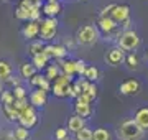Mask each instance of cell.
Returning a JSON list of instances; mask_svg holds the SVG:
<instances>
[{"label": "cell", "instance_id": "cell-1", "mask_svg": "<svg viewBox=\"0 0 148 140\" xmlns=\"http://www.w3.org/2000/svg\"><path fill=\"white\" fill-rule=\"evenodd\" d=\"M41 8V0H20V3L15 8V16L23 22L40 20V16L43 13Z\"/></svg>", "mask_w": 148, "mask_h": 140}, {"label": "cell", "instance_id": "cell-2", "mask_svg": "<svg viewBox=\"0 0 148 140\" xmlns=\"http://www.w3.org/2000/svg\"><path fill=\"white\" fill-rule=\"evenodd\" d=\"M117 137L120 140H140L143 137V129L137 124L135 119L123 120L117 129Z\"/></svg>", "mask_w": 148, "mask_h": 140}, {"label": "cell", "instance_id": "cell-3", "mask_svg": "<svg viewBox=\"0 0 148 140\" xmlns=\"http://www.w3.org/2000/svg\"><path fill=\"white\" fill-rule=\"evenodd\" d=\"M73 89V76L59 74L53 82H51V92L56 97H69Z\"/></svg>", "mask_w": 148, "mask_h": 140}, {"label": "cell", "instance_id": "cell-4", "mask_svg": "<svg viewBox=\"0 0 148 140\" xmlns=\"http://www.w3.org/2000/svg\"><path fill=\"white\" fill-rule=\"evenodd\" d=\"M99 40V28L94 25H82L76 32V41L84 46H90Z\"/></svg>", "mask_w": 148, "mask_h": 140}, {"label": "cell", "instance_id": "cell-5", "mask_svg": "<svg viewBox=\"0 0 148 140\" xmlns=\"http://www.w3.org/2000/svg\"><path fill=\"white\" fill-rule=\"evenodd\" d=\"M58 30V20L56 16H46L45 20H40V38L45 41L53 40Z\"/></svg>", "mask_w": 148, "mask_h": 140}, {"label": "cell", "instance_id": "cell-6", "mask_svg": "<svg viewBox=\"0 0 148 140\" xmlns=\"http://www.w3.org/2000/svg\"><path fill=\"white\" fill-rule=\"evenodd\" d=\"M117 41H119V46L122 49H125V51H135L138 48V45H140V38H138V35L133 30H125L122 35H119Z\"/></svg>", "mask_w": 148, "mask_h": 140}, {"label": "cell", "instance_id": "cell-7", "mask_svg": "<svg viewBox=\"0 0 148 140\" xmlns=\"http://www.w3.org/2000/svg\"><path fill=\"white\" fill-rule=\"evenodd\" d=\"M110 16L119 25H122L125 30H128V27H130V7L128 5H125V3H122V5L120 3H115L110 12Z\"/></svg>", "mask_w": 148, "mask_h": 140}, {"label": "cell", "instance_id": "cell-8", "mask_svg": "<svg viewBox=\"0 0 148 140\" xmlns=\"http://www.w3.org/2000/svg\"><path fill=\"white\" fill-rule=\"evenodd\" d=\"M90 99L84 96V94H81V96L76 97V102H74V112L81 115V117H89L90 114H92V107H90Z\"/></svg>", "mask_w": 148, "mask_h": 140}, {"label": "cell", "instance_id": "cell-9", "mask_svg": "<svg viewBox=\"0 0 148 140\" xmlns=\"http://www.w3.org/2000/svg\"><path fill=\"white\" fill-rule=\"evenodd\" d=\"M20 125H25L28 129H33L38 122V115L35 112V107L33 106H28L27 109H23L20 112V119H18Z\"/></svg>", "mask_w": 148, "mask_h": 140}, {"label": "cell", "instance_id": "cell-10", "mask_svg": "<svg viewBox=\"0 0 148 140\" xmlns=\"http://www.w3.org/2000/svg\"><path fill=\"white\" fill-rule=\"evenodd\" d=\"M125 49H122L120 46H117V48H112L109 53L106 54V61L109 63L110 66H119L120 63L125 61Z\"/></svg>", "mask_w": 148, "mask_h": 140}, {"label": "cell", "instance_id": "cell-11", "mask_svg": "<svg viewBox=\"0 0 148 140\" xmlns=\"http://www.w3.org/2000/svg\"><path fill=\"white\" fill-rule=\"evenodd\" d=\"M140 89H142V84L137 79H127V81L122 82L120 87H119L120 94H123V96H135V94L140 92Z\"/></svg>", "mask_w": 148, "mask_h": 140}, {"label": "cell", "instance_id": "cell-12", "mask_svg": "<svg viewBox=\"0 0 148 140\" xmlns=\"http://www.w3.org/2000/svg\"><path fill=\"white\" fill-rule=\"evenodd\" d=\"M117 25H119V23H117L110 15L99 16V20H97V28H99L101 32H104L106 35H110V33L115 32V30H117Z\"/></svg>", "mask_w": 148, "mask_h": 140}, {"label": "cell", "instance_id": "cell-13", "mask_svg": "<svg viewBox=\"0 0 148 140\" xmlns=\"http://www.w3.org/2000/svg\"><path fill=\"white\" fill-rule=\"evenodd\" d=\"M43 51L49 58H54V59H64L68 56V48L64 45H48V46H45Z\"/></svg>", "mask_w": 148, "mask_h": 140}, {"label": "cell", "instance_id": "cell-14", "mask_svg": "<svg viewBox=\"0 0 148 140\" xmlns=\"http://www.w3.org/2000/svg\"><path fill=\"white\" fill-rule=\"evenodd\" d=\"M21 35L27 40H33V38L40 36V20H28L27 25L21 30Z\"/></svg>", "mask_w": 148, "mask_h": 140}, {"label": "cell", "instance_id": "cell-15", "mask_svg": "<svg viewBox=\"0 0 148 140\" xmlns=\"http://www.w3.org/2000/svg\"><path fill=\"white\" fill-rule=\"evenodd\" d=\"M46 92L48 91H45V89L36 87V91H33L32 94H30V104H32L33 107H43L48 101Z\"/></svg>", "mask_w": 148, "mask_h": 140}, {"label": "cell", "instance_id": "cell-16", "mask_svg": "<svg viewBox=\"0 0 148 140\" xmlns=\"http://www.w3.org/2000/svg\"><path fill=\"white\" fill-rule=\"evenodd\" d=\"M2 112L7 117V120H10V122H15L20 119V110L15 107V101L12 104H2Z\"/></svg>", "mask_w": 148, "mask_h": 140}, {"label": "cell", "instance_id": "cell-17", "mask_svg": "<svg viewBox=\"0 0 148 140\" xmlns=\"http://www.w3.org/2000/svg\"><path fill=\"white\" fill-rule=\"evenodd\" d=\"M92 81H89L87 78H81L76 82H73V89H71V97H77L81 94H84V91L89 87V84Z\"/></svg>", "mask_w": 148, "mask_h": 140}, {"label": "cell", "instance_id": "cell-18", "mask_svg": "<svg viewBox=\"0 0 148 140\" xmlns=\"http://www.w3.org/2000/svg\"><path fill=\"white\" fill-rule=\"evenodd\" d=\"M32 86L35 87H40V89H45V91H51V81L48 79L46 76H41V74H35L30 79Z\"/></svg>", "mask_w": 148, "mask_h": 140}, {"label": "cell", "instance_id": "cell-19", "mask_svg": "<svg viewBox=\"0 0 148 140\" xmlns=\"http://www.w3.org/2000/svg\"><path fill=\"white\" fill-rule=\"evenodd\" d=\"M59 66H61L63 74H68V76L77 74V69H76V61H73V59H59Z\"/></svg>", "mask_w": 148, "mask_h": 140}, {"label": "cell", "instance_id": "cell-20", "mask_svg": "<svg viewBox=\"0 0 148 140\" xmlns=\"http://www.w3.org/2000/svg\"><path fill=\"white\" fill-rule=\"evenodd\" d=\"M135 120L143 130H148V107H140L135 112Z\"/></svg>", "mask_w": 148, "mask_h": 140}, {"label": "cell", "instance_id": "cell-21", "mask_svg": "<svg viewBox=\"0 0 148 140\" xmlns=\"http://www.w3.org/2000/svg\"><path fill=\"white\" fill-rule=\"evenodd\" d=\"M61 12V5H59L58 0H54V2H46L45 5H43V13L46 16H56Z\"/></svg>", "mask_w": 148, "mask_h": 140}, {"label": "cell", "instance_id": "cell-22", "mask_svg": "<svg viewBox=\"0 0 148 140\" xmlns=\"http://www.w3.org/2000/svg\"><path fill=\"white\" fill-rule=\"evenodd\" d=\"M36 66L33 65V61L32 63H23V65L20 66V74L21 78H25V79H32L33 76L36 74Z\"/></svg>", "mask_w": 148, "mask_h": 140}, {"label": "cell", "instance_id": "cell-23", "mask_svg": "<svg viewBox=\"0 0 148 140\" xmlns=\"http://www.w3.org/2000/svg\"><path fill=\"white\" fill-rule=\"evenodd\" d=\"M84 127V117H81V115H74V117H71L68 120V129H69V132H77V130H81Z\"/></svg>", "mask_w": 148, "mask_h": 140}, {"label": "cell", "instance_id": "cell-24", "mask_svg": "<svg viewBox=\"0 0 148 140\" xmlns=\"http://www.w3.org/2000/svg\"><path fill=\"white\" fill-rule=\"evenodd\" d=\"M33 58V65L36 66L38 69H43V68H46L48 66V61H49V56H48L45 51H41V53H38V54H35V56H32Z\"/></svg>", "mask_w": 148, "mask_h": 140}, {"label": "cell", "instance_id": "cell-25", "mask_svg": "<svg viewBox=\"0 0 148 140\" xmlns=\"http://www.w3.org/2000/svg\"><path fill=\"white\" fill-rule=\"evenodd\" d=\"M12 76V66L3 61V59H0V82L3 81H8Z\"/></svg>", "mask_w": 148, "mask_h": 140}, {"label": "cell", "instance_id": "cell-26", "mask_svg": "<svg viewBox=\"0 0 148 140\" xmlns=\"http://www.w3.org/2000/svg\"><path fill=\"white\" fill-rule=\"evenodd\" d=\"M59 74H63L59 63H58V65H48V66H46V74H45V76H46L49 81H54V79H56Z\"/></svg>", "mask_w": 148, "mask_h": 140}, {"label": "cell", "instance_id": "cell-27", "mask_svg": "<svg viewBox=\"0 0 148 140\" xmlns=\"http://www.w3.org/2000/svg\"><path fill=\"white\" fill-rule=\"evenodd\" d=\"M13 139L15 140H30V129L25 127V125L16 127L15 132H13Z\"/></svg>", "mask_w": 148, "mask_h": 140}, {"label": "cell", "instance_id": "cell-28", "mask_svg": "<svg viewBox=\"0 0 148 140\" xmlns=\"http://www.w3.org/2000/svg\"><path fill=\"white\" fill-rule=\"evenodd\" d=\"M92 140H112L110 132H109L107 129L99 127V129H95L94 132H92Z\"/></svg>", "mask_w": 148, "mask_h": 140}, {"label": "cell", "instance_id": "cell-29", "mask_svg": "<svg viewBox=\"0 0 148 140\" xmlns=\"http://www.w3.org/2000/svg\"><path fill=\"white\" fill-rule=\"evenodd\" d=\"M125 63H127L128 69H138V66H140V59H138L137 53L127 54V58H125Z\"/></svg>", "mask_w": 148, "mask_h": 140}, {"label": "cell", "instance_id": "cell-30", "mask_svg": "<svg viewBox=\"0 0 148 140\" xmlns=\"http://www.w3.org/2000/svg\"><path fill=\"white\" fill-rule=\"evenodd\" d=\"M76 140H92V130L84 125L81 130L76 132Z\"/></svg>", "mask_w": 148, "mask_h": 140}, {"label": "cell", "instance_id": "cell-31", "mask_svg": "<svg viewBox=\"0 0 148 140\" xmlns=\"http://www.w3.org/2000/svg\"><path fill=\"white\" fill-rule=\"evenodd\" d=\"M43 49H45V45H43L41 41H33V43H30V46H28V53L32 54V56H35V54L41 53Z\"/></svg>", "mask_w": 148, "mask_h": 140}, {"label": "cell", "instance_id": "cell-32", "mask_svg": "<svg viewBox=\"0 0 148 140\" xmlns=\"http://www.w3.org/2000/svg\"><path fill=\"white\" fill-rule=\"evenodd\" d=\"M84 78H87L89 81L94 82L95 79L99 78V69H97L95 66H87V69H86V73H84Z\"/></svg>", "mask_w": 148, "mask_h": 140}, {"label": "cell", "instance_id": "cell-33", "mask_svg": "<svg viewBox=\"0 0 148 140\" xmlns=\"http://www.w3.org/2000/svg\"><path fill=\"white\" fill-rule=\"evenodd\" d=\"M13 101H15L13 91H2V94H0V102L2 104H12Z\"/></svg>", "mask_w": 148, "mask_h": 140}, {"label": "cell", "instance_id": "cell-34", "mask_svg": "<svg viewBox=\"0 0 148 140\" xmlns=\"http://www.w3.org/2000/svg\"><path fill=\"white\" fill-rule=\"evenodd\" d=\"M84 96L87 97V99H90V101H95V97H97V86H95L94 82L89 84V87L84 91Z\"/></svg>", "mask_w": 148, "mask_h": 140}, {"label": "cell", "instance_id": "cell-35", "mask_svg": "<svg viewBox=\"0 0 148 140\" xmlns=\"http://www.w3.org/2000/svg\"><path fill=\"white\" fill-rule=\"evenodd\" d=\"M30 104H28V99L27 97H23V99H15V107L18 109V110H23V109H27Z\"/></svg>", "mask_w": 148, "mask_h": 140}, {"label": "cell", "instance_id": "cell-36", "mask_svg": "<svg viewBox=\"0 0 148 140\" xmlns=\"http://www.w3.org/2000/svg\"><path fill=\"white\" fill-rule=\"evenodd\" d=\"M68 132H69V129L59 127V129H56V132H54V137H56V140H63V139L68 137Z\"/></svg>", "mask_w": 148, "mask_h": 140}, {"label": "cell", "instance_id": "cell-37", "mask_svg": "<svg viewBox=\"0 0 148 140\" xmlns=\"http://www.w3.org/2000/svg\"><path fill=\"white\" fill-rule=\"evenodd\" d=\"M76 69H77V74H79V76H84L86 69H87V66H86V63L82 61V59L76 61Z\"/></svg>", "mask_w": 148, "mask_h": 140}, {"label": "cell", "instance_id": "cell-38", "mask_svg": "<svg viewBox=\"0 0 148 140\" xmlns=\"http://www.w3.org/2000/svg\"><path fill=\"white\" fill-rule=\"evenodd\" d=\"M13 94H15V99H23V97H27V91L21 86H16L15 89H13Z\"/></svg>", "mask_w": 148, "mask_h": 140}, {"label": "cell", "instance_id": "cell-39", "mask_svg": "<svg viewBox=\"0 0 148 140\" xmlns=\"http://www.w3.org/2000/svg\"><path fill=\"white\" fill-rule=\"evenodd\" d=\"M114 5H115V3H110V5L104 7V8L101 10V13H99V16H107V15H110V12H112V8H114Z\"/></svg>", "mask_w": 148, "mask_h": 140}, {"label": "cell", "instance_id": "cell-40", "mask_svg": "<svg viewBox=\"0 0 148 140\" xmlns=\"http://www.w3.org/2000/svg\"><path fill=\"white\" fill-rule=\"evenodd\" d=\"M8 82H10V84H12V86H20V79H18V78H15V79H13V78H12V76H10V79H8Z\"/></svg>", "mask_w": 148, "mask_h": 140}, {"label": "cell", "instance_id": "cell-41", "mask_svg": "<svg viewBox=\"0 0 148 140\" xmlns=\"http://www.w3.org/2000/svg\"><path fill=\"white\" fill-rule=\"evenodd\" d=\"M63 140H73V139H69V137H66V139H63ZM74 140H76V139H74Z\"/></svg>", "mask_w": 148, "mask_h": 140}, {"label": "cell", "instance_id": "cell-42", "mask_svg": "<svg viewBox=\"0 0 148 140\" xmlns=\"http://www.w3.org/2000/svg\"><path fill=\"white\" fill-rule=\"evenodd\" d=\"M0 94H2V82H0Z\"/></svg>", "mask_w": 148, "mask_h": 140}, {"label": "cell", "instance_id": "cell-43", "mask_svg": "<svg viewBox=\"0 0 148 140\" xmlns=\"http://www.w3.org/2000/svg\"><path fill=\"white\" fill-rule=\"evenodd\" d=\"M48 2H54V0H48Z\"/></svg>", "mask_w": 148, "mask_h": 140}, {"label": "cell", "instance_id": "cell-44", "mask_svg": "<svg viewBox=\"0 0 148 140\" xmlns=\"http://www.w3.org/2000/svg\"><path fill=\"white\" fill-rule=\"evenodd\" d=\"M81 2H87V0H81Z\"/></svg>", "mask_w": 148, "mask_h": 140}, {"label": "cell", "instance_id": "cell-45", "mask_svg": "<svg viewBox=\"0 0 148 140\" xmlns=\"http://www.w3.org/2000/svg\"><path fill=\"white\" fill-rule=\"evenodd\" d=\"M147 58H148V53H147Z\"/></svg>", "mask_w": 148, "mask_h": 140}]
</instances>
